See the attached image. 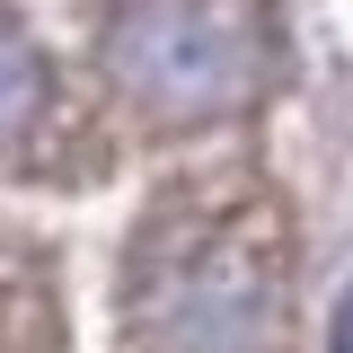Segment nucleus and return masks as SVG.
<instances>
[{"label": "nucleus", "mask_w": 353, "mask_h": 353, "mask_svg": "<svg viewBox=\"0 0 353 353\" xmlns=\"http://www.w3.org/2000/svg\"><path fill=\"white\" fill-rule=\"evenodd\" d=\"M159 353H265V283L239 256H194L159 292Z\"/></svg>", "instance_id": "2"}, {"label": "nucleus", "mask_w": 353, "mask_h": 353, "mask_svg": "<svg viewBox=\"0 0 353 353\" xmlns=\"http://www.w3.org/2000/svg\"><path fill=\"white\" fill-rule=\"evenodd\" d=\"M36 88H44L36 53H27L18 36H0V132H18L27 115H36Z\"/></svg>", "instance_id": "3"}, {"label": "nucleus", "mask_w": 353, "mask_h": 353, "mask_svg": "<svg viewBox=\"0 0 353 353\" xmlns=\"http://www.w3.org/2000/svg\"><path fill=\"white\" fill-rule=\"evenodd\" d=\"M115 71L159 106H230L256 80V44L248 27L212 0H132L115 18Z\"/></svg>", "instance_id": "1"}, {"label": "nucleus", "mask_w": 353, "mask_h": 353, "mask_svg": "<svg viewBox=\"0 0 353 353\" xmlns=\"http://www.w3.org/2000/svg\"><path fill=\"white\" fill-rule=\"evenodd\" d=\"M336 353H353V292L336 301Z\"/></svg>", "instance_id": "4"}]
</instances>
